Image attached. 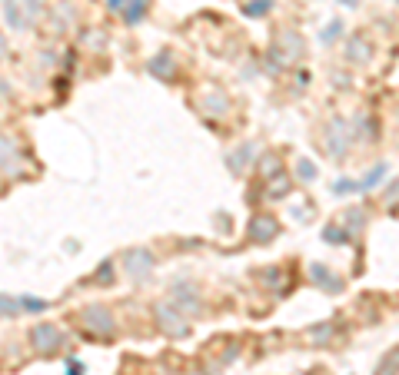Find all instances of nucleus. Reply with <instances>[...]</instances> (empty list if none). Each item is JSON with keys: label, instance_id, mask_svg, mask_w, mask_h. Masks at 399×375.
I'll list each match as a JSON object with an SVG mask.
<instances>
[{"label": "nucleus", "instance_id": "1", "mask_svg": "<svg viewBox=\"0 0 399 375\" xmlns=\"http://www.w3.org/2000/svg\"><path fill=\"white\" fill-rule=\"evenodd\" d=\"M80 322L87 326L90 336H97V339H106V336H113V332H117L113 312H110L106 305H87V309L80 312Z\"/></svg>", "mask_w": 399, "mask_h": 375}, {"label": "nucleus", "instance_id": "2", "mask_svg": "<svg viewBox=\"0 0 399 375\" xmlns=\"http://www.w3.org/2000/svg\"><path fill=\"white\" fill-rule=\"evenodd\" d=\"M153 316H156V322H160V329H164L166 336H176V339H183V336L190 332L183 312H180L176 305H170V303H160L156 309H153Z\"/></svg>", "mask_w": 399, "mask_h": 375}, {"label": "nucleus", "instance_id": "3", "mask_svg": "<svg viewBox=\"0 0 399 375\" xmlns=\"http://www.w3.org/2000/svg\"><path fill=\"white\" fill-rule=\"evenodd\" d=\"M20 160H27V156L20 153L17 140H13V136H7V133H0V173L24 176L27 170H20Z\"/></svg>", "mask_w": 399, "mask_h": 375}, {"label": "nucleus", "instance_id": "4", "mask_svg": "<svg viewBox=\"0 0 399 375\" xmlns=\"http://www.w3.org/2000/svg\"><path fill=\"white\" fill-rule=\"evenodd\" d=\"M30 342H34L37 352L50 355V352H57L60 345H63V332H60L57 326H50V322H40V326H34V332H30Z\"/></svg>", "mask_w": 399, "mask_h": 375}, {"label": "nucleus", "instance_id": "5", "mask_svg": "<svg viewBox=\"0 0 399 375\" xmlns=\"http://www.w3.org/2000/svg\"><path fill=\"white\" fill-rule=\"evenodd\" d=\"M120 266H123L127 276L140 279V276H147L153 269V253H147V249H127L123 259H120Z\"/></svg>", "mask_w": 399, "mask_h": 375}, {"label": "nucleus", "instance_id": "6", "mask_svg": "<svg viewBox=\"0 0 399 375\" xmlns=\"http://www.w3.org/2000/svg\"><path fill=\"white\" fill-rule=\"evenodd\" d=\"M276 233H280V223H276V216H270V212H257L250 220V239L270 243V239H276Z\"/></svg>", "mask_w": 399, "mask_h": 375}, {"label": "nucleus", "instance_id": "7", "mask_svg": "<svg viewBox=\"0 0 399 375\" xmlns=\"http://www.w3.org/2000/svg\"><path fill=\"white\" fill-rule=\"evenodd\" d=\"M350 140H352V133H346V123H343V120H333L329 136H326V150L340 160V156H346V150H350Z\"/></svg>", "mask_w": 399, "mask_h": 375}, {"label": "nucleus", "instance_id": "8", "mask_svg": "<svg viewBox=\"0 0 399 375\" xmlns=\"http://www.w3.org/2000/svg\"><path fill=\"white\" fill-rule=\"evenodd\" d=\"M4 17H7V24L13 30H30L27 24V4L24 0H4Z\"/></svg>", "mask_w": 399, "mask_h": 375}, {"label": "nucleus", "instance_id": "9", "mask_svg": "<svg viewBox=\"0 0 399 375\" xmlns=\"http://www.w3.org/2000/svg\"><path fill=\"white\" fill-rule=\"evenodd\" d=\"M369 57H373L369 40L366 37H350V44H346V63H369Z\"/></svg>", "mask_w": 399, "mask_h": 375}, {"label": "nucleus", "instance_id": "10", "mask_svg": "<svg viewBox=\"0 0 399 375\" xmlns=\"http://www.w3.org/2000/svg\"><path fill=\"white\" fill-rule=\"evenodd\" d=\"M309 276H313V282H319L323 289H329V293H340V289H343V282L336 279V276H329L323 262H313V269H309Z\"/></svg>", "mask_w": 399, "mask_h": 375}, {"label": "nucleus", "instance_id": "11", "mask_svg": "<svg viewBox=\"0 0 399 375\" xmlns=\"http://www.w3.org/2000/svg\"><path fill=\"white\" fill-rule=\"evenodd\" d=\"M173 299L180 305H187V309H200V295L193 293V286H190V282H176V286H173Z\"/></svg>", "mask_w": 399, "mask_h": 375}, {"label": "nucleus", "instance_id": "12", "mask_svg": "<svg viewBox=\"0 0 399 375\" xmlns=\"http://www.w3.org/2000/svg\"><path fill=\"white\" fill-rule=\"evenodd\" d=\"M50 24H54V30H70V27H63V24H73V7L70 4H60L57 11H54V17H50Z\"/></svg>", "mask_w": 399, "mask_h": 375}, {"label": "nucleus", "instance_id": "13", "mask_svg": "<svg viewBox=\"0 0 399 375\" xmlns=\"http://www.w3.org/2000/svg\"><path fill=\"white\" fill-rule=\"evenodd\" d=\"M200 103H203V110H207L210 117H223V113H226V96H223V94H210V96H203Z\"/></svg>", "mask_w": 399, "mask_h": 375}, {"label": "nucleus", "instance_id": "14", "mask_svg": "<svg viewBox=\"0 0 399 375\" xmlns=\"http://www.w3.org/2000/svg\"><path fill=\"white\" fill-rule=\"evenodd\" d=\"M290 186H293V183H290V176H276V179H270L266 196H270V200H280V196H286V193H290Z\"/></svg>", "mask_w": 399, "mask_h": 375}, {"label": "nucleus", "instance_id": "15", "mask_svg": "<svg viewBox=\"0 0 399 375\" xmlns=\"http://www.w3.org/2000/svg\"><path fill=\"white\" fill-rule=\"evenodd\" d=\"M147 4H150V0H130L127 11H123V20H127V24H137L143 17V11H147Z\"/></svg>", "mask_w": 399, "mask_h": 375}, {"label": "nucleus", "instance_id": "16", "mask_svg": "<svg viewBox=\"0 0 399 375\" xmlns=\"http://www.w3.org/2000/svg\"><path fill=\"white\" fill-rule=\"evenodd\" d=\"M280 44H286V47H290V53H286L290 60H296L300 53H303V44H300V37H296L293 30H286V34H280Z\"/></svg>", "mask_w": 399, "mask_h": 375}, {"label": "nucleus", "instance_id": "17", "mask_svg": "<svg viewBox=\"0 0 399 375\" xmlns=\"http://www.w3.org/2000/svg\"><path fill=\"white\" fill-rule=\"evenodd\" d=\"M150 73L156 77H170L173 73V63H170V53H160L156 60H150Z\"/></svg>", "mask_w": 399, "mask_h": 375}, {"label": "nucleus", "instance_id": "18", "mask_svg": "<svg viewBox=\"0 0 399 375\" xmlns=\"http://www.w3.org/2000/svg\"><path fill=\"white\" fill-rule=\"evenodd\" d=\"M396 369H399V349H393L386 355V359H383V362H379V369H376V375H396Z\"/></svg>", "mask_w": 399, "mask_h": 375}, {"label": "nucleus", "instance_id": "19", "mask_svg": "<svg viewBox=\"0 0 399 375\" xmlns=\"http://www.w3.org/2000/svg\"><path fill=\"white\" fill-rule=\"evenodd\" d=\"M323 239H326L329 246H343V243H350V239H346V233H343L340 226H326V229H323Z\"/></svg>", "mask_w": 399, "mask_h": 375}, {"label": "nucleus", "instance_id": "20", "mask_svg": "<svg viewBox=\"0 0 399 375\" xmlns=\"http://www.w3.org/2000/svg\"><path fill=\"white\" fill-rule=\"evenodd\" d=\"M250 153H253V146H243V150L230 153V170H233V173H240V170H243V163H247Z\"/></svg>", "mask_w": 399, "mask_h": 375}, {"label": "nucleus", "instance_id": "21", "mask_svg": "<svg viewBox=\"0 0 399 375\" xmlns=\"http://www.w3.org/2000/svg\"><path fill=\"white\" fill-rule=\"evenodd\" d=\"M329 336H333V326H317V329H309V342H317V345H323Z\"/></svg>", "mask_w": 399, "mask_h": 375}, {"label": "nucleus", "instance_id": "22", "mask_svg": "<svg viewBox=\"0 0 399 375\" xmlns=\"http://www.w3.org/2000/svg\"><path fill=\"white\" fill-rule=\"evenodd\" d=\"M259 173H263V176L280 173V160H276V156H263V163H259Z\"/></svg>", "mask_w": 399, "mask_h": 375}, {"label": "nucleus", "instance_id": "23", "mask_svg": "<svg viewBox=\"0 0 399 375\" xmlns=\"http://www.w3.org/2000/svg\"><path fill=\"white\" fill-rule=\"evenodd\" d=\"M383 173H386V166H376L373 173L366 176L363 183H360V189H373V186H376V183H379V176H383Z\"/></svg>", "mask_w": 399, "mask_h": 375}, {"label": "nucleus", "instance_id": "24", "mask_svg": "<svg viewBox=\"0 0 399 375\" xmlns=\"http://www.w3.org/2000/svg\"><path fill=\"white\" fill-rule=\"evenodd\" d=\"M0 312H4V316H17L20 305L13 303V299H7V295H0Z\"/></svg>", "mask_w": 399, "mask_h": 375}, {"label": "nucleus", "instance_id": "25", "mask_svg": "<svg viewBox=\"0 0 399 375\" xmlns=\"http://www.w3.org/2000/svg\"><path fill=\"white\" fill-rule=\"evenodd\" d=\"M340 34H343V24H340V20H333V24H329L326 30H323V40H326V44H329V40H336V37H340Z\"/></svg>", "mask_w": 399, "mask_h": 375}, {"label": "nucleus", "instance_id": "26", "mask_svg": "<svg viewBox=\"0 0 399 375\" xmlns=\"http://www.w3.org/2000/svg\"><path fill=\"white\" fill-rule=\"evenodd\" d=\"M296 173H300V179H317V166H313V163H306V160H303Z\"/></svg>", "mask_w": 399, "mask_h": 375}, {"label": "nucleus", "instance_id": "27", "mask_svg": "<svg viewBox=\"0 0 399 375\" xmlns=\"http://www.w3.org/2000/svg\"><path fill=\"white\" fill-rule=\"evenodd\" d=\"M270 7H273L270 0H259V4H247V13H257V17H259V13L270 11Z\"/></svg>", "mask_w": 399, "mask_h": 375}, {"label": "nucleus", "instance_id": "28", "mask_svg": "<svg viewBox=\"0 0 399 375\" xmlns=\"http://www.w3.org/2000/svg\"><path fill=\"white\" fill-rule=\"evenodd\" d=\"M127 4H130V0H106V11H110V13H123V11H127Z\"/></svg>", "mask_w": 399, "mask_h": 375}, {"label": "nucleus", "instance_id": "29", "mask_svg": "<svg viewBox=\"0 0 399 375\" xmlns=\"http://www.w3.org/2000/svg\"><path fill=\"white\" fill-rule=\"evenodd\" d=\"M24 305H27V309H37V312H44V309H47V303H37V299H24Z\"/></svg>", "mask_w": 399, "mask_h": 375}, {"label": "nucleus", "instance_id": "30", "mask_svg": "<svg viewBox=\"0 0 399 375\" xmlns=\"http://www.w3.org/2000/svg\"><path fill=\"white\" fill-rule=\"evenodd\" d=\"M7 53H11V50H7V37L0 34V60H7Z\"/></svg>", "mask_w": 399, "mask_h": 375}, {"label": "nucleus", "instance_id": "31", "mask_svg": "<svg viewBox=\"0 0 399 375\" xmlns=\"http://www.w3.org/2000/svg\"><path fill=\"white\" fill-rule=\"evenodd\" d=\"M343 4H346V7H356V4H360V0H343Z\"/></svg>", "mask_w": 399, "mask_h": 375}]
</instances>
